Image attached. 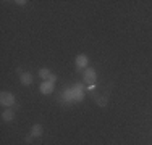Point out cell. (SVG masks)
<instances>
[{"label": "cell", "mask_w": 152, "mask_h": 145, "mask_svg": "<svg viewBox=\"0 0 152 145\" xmlns=\"http://www.w3.org/2000/svg\"><path fill=\"white\" fill-rule=\"evenodd\" d=\"M83 78H84V82H86V84L91 87V86L96 84V81H97V72H96V70H94V68H89V66H88V68L84 70Z\"/></svg>", "instance_id": "6da1fadb"}, {"label": "cell", "mask_w": 152, "mask_h": 145, "mask_svg": "<svg viewBox=\"0 0 152 145\" xmlns=\"http://www.w3.org/2000/svg\"><path fill=\"white\" fill-rule=\"evenodd\" d=\"M73 94H75V102H83L86 97V89H84V84L81 82H76L73 86Z\"/></svg>", "instance_id": "7a4b0ae2"}, {"label": "cell", "mask_w": 152, "mask_h": 145, "mask_svg": "<svg viewBox=\"0 0 152 145\" xmlns=\"http://www.w3.org/2000/svg\"><path fill=\"white\" fill-rule=\"evenodd\" d=\"M15 95H13L12 92H2L0 94V103H2V107H13L15 105Z\"/></svg>", "instance_id": "3957f363"}, {"label": "cell", "mask_w": 152, "mask_h": 145, "mask_svg": "<svg viewBox=\"0 0 152 145\" xmlns=\"http://www.w3.org/2000/svg\"><path fill=\"white\" fill-rule=\"evenodd\" d=\"M75 65H76V68H78V70H84V68H88V65H89L88 55H84V53L78 55V57H76V60H75Z\"/></svg>", "instance_id": "277c9868"}, {"label": "cell", "mask_w": 152, "mask_h": 145, "mask_svg": "<svg viewBox=\"0 0 152 145\" xmlns=\"http://www.w3.org/2000/svg\"><path fill=\"white\" fill-rule=\"evenodd\" d=\"M53 82H50V81H44L41 84V87H39V90H41V94H44V95H49V94H52L53 92Z\"/></svg>", "instance_id": "5b68a950"}, {"label": "cell", "mask_w": 152, "mask_h": 145, "mask_svg": "<svg viewBox=\"0 0 152 145\" xmlns=\"http://www.w3.org/2000/svg\"><path fill=\"white\" fill-rule=\"evenodd\" d=\"M61 100H63V102H66V103H71V102H75L73 87H70V89H66L63 94H61Z\"/></svg>", "instance_id": "8992f818"}, {"label": "cell", "mask_w": 152, "mask_h": 145, "mask_svg": "<svg viewBox=\"0 0 152 145\" xmlns=\"http://www.w3.org/2000/svg\"><path fill=\"white\" fill-rule=\"evenodd\" d=\"M20 81L23 86H31L32 84V74L31 72H23V74L20 76Z\"/></svg>", "instance_id": "52a82bcc"}, {"label": "cell", "mask_w": 152, "mask_h": 145, "mask_svg": "<svg viewBox=\"0 0 152 145\" xmlns=\"http://www.w3.org/2000/svg\"><path fill=\"white\" fill-rule=\"evenodd\" d=\"M42 132H44V129H42L41 124H34V126L31 128V136H32V137H41Z\"/></svg>", "instance_id": "ba28073f"}, {"label": "cell", "mask_w": 152, "mask_h": 145, "mask_svg": "<svg viewBox=\"0 0 152 145\" xmlns=\"http://www.w3.org/2000/svg\"><path fill=\"white\" fill-rule=\"evenodd\" d=\"M50 76H52V72H50L49 68H41V70H39V78H41V79H44V81H49Z\"/></svg>", "instance_id": "9c48e42d"}, {"label": "cell", "mask_w": 152, "mask_h": 145, "mask_svg": "<svg viewBox=\"0 0 152 145\" xmlns=\"http://www.w3.org/2000/svg\"><path fill=\"white\" fill-rule=\"evenodd\" d=\"M2 118H3V121H13V119H15V113L8 108V110H5L2 113Z\"/></svg>", "instance_id": "30bf717a"}, {"label": "cell", "mask_w": 152, "mask_h": 145, "mask_svg": "<svg viewBox=\"0 0 152 145\" xmlns=\"http://www.w3.org/2000/svg\"><path fill=\"white\" fill-rule=\"evenodd\" d=\"M49 81L55 84V82H57V76H55V74H52V76H50V78H49Z\"/></svg>", "instance_id": "8fae6325"}, {"label": "cell", "mask_w": 152, "mask_h": 145, "mask_svg": "<svg viewBox=\"0 0 152 145\" xmlns=\"http://www.w3.org/2000/svg\"><path fill=\"white\" fill-rule=\"evenodd\" d=\"M15 3H18V5H24V3H28L26 0H23V2H21V0H18V2H15Z\"/></svg>", "instance_id": "7c38bea8"}]
</instances>
